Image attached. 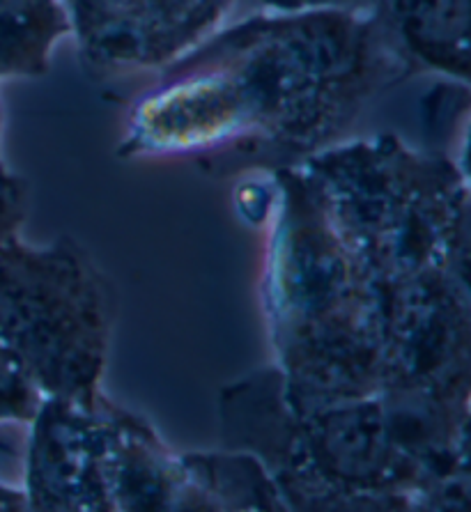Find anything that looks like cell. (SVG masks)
<instances>
[{"label":"cell","mask_w":471,"mask_h":512,"mask_svg":"<svg viewBox=\"0 0 471 512\" xmlns=\"http://www.w3.org/2000/svg\"><path fill=\"white\" fill-rule=\"evenodd\" d=\"M409 76L377 7L256 14L159 69L131 106L120 157L272 173L341 141Z\"/></svg>","instance_id":"obj_1"},{"label":"cell","mask_w":471,"mask_h":512,"mask_svg":"<svg viewBox=\"0 0 471 512\" xmlns=\"http://www.w3.org/2000/svg\"><path fill=\"white\" fill-rule=\"evenodd\" d=\"M223 444L258 457L288 510H428L382 395L295 411L279 368L223 389Z\"/></svg>","instance_id":"obj_3"},{"label":"cell","mask_w":471,"mask_h":512,"mask_svg":"<svg viewBox=\"0 0 471 512\" xmlns=\"http://www.w3.org/2000/svg\"><path fill=\"white\" fill-rule=\"evenodd\" d=\"M12 168L7 166V161L3 157V108H0V177L10 175Z\"/></svg>","instance_id":"obj_14"},{"label":"cell","mask_w":471,"mask_h":512,"mask_svg":"<svg viewBox=\"0 0 471 512\" xmlns=\"http://www.w3.org/2000/svg\"><path fill=\"white\" fill-rule=\"evenodd\" d=\"M42 400L26 368L0 345V423H30Z\"/></svg>","instance_id":"obj_11"},{"label":"cell","mask_w":471,"mask_h":512,"mask_svg":"<svg viewBox=\"0 0 471 512\" xmlns=\"http://www.w3.org/2000/svg\"><path fill=\"white\" fill-rule=\"evenodd\" d=\"M269 12H318V10H370L380 0H256Z\"/></svg>","instance_id":"obj_13"},{"label":"cell","mask_w":471,"mask_h":512,"mask_svg":"<svg viewBox=\"0 0 471 512\" xmlns=\"http://www.w3.org/2000/svg\"><path fill=\"white\" fill-rule=\"evenodd\" d=\"M375 7L409 74L469 83L471 0H380Z\"/></svg>","instance_id":"obj_8"},{"label":"cell","mask_w":471,"mask_h":512,"mask_svg":"<svg viewBox=\"0 0 471 512\" xmlns=\"http://www.w3.org/2000/svg\"><path fill=\"white\" fill-rule=\"evenodd\" d=\"M237 0H63L88 67L104 74L164 69L214 35Z\"/></svg>","instance_id":"obj_7"},{"label":"cell","mask_w":471,"mask_h":512,"mask_svg":"<svg viewBox=\"0 0 471 512\" xmlns=\"http://www.w3.org/2000/svg\"><path fill=\"white\" fill-rule=\"evenodd\" d=\"M182 464L203 510H288L272 476L251 453H193L182 455Z\"/></svg>","instance_id":"obj_9"},{"label":"cell","mask_w":471,"mask_h":512,"mask_svg":"<svg viewBox=\"0 0 471 512\" xmlns=\"http://www.w3.org/2000/svg\"><path fill=\"white\" fill-rule=\"evenodd\" d=\"M28 189L19 175L0 177V248L21 232V223L26 219Z\"/></svg>","instance_id":"obj_12"},{"label":"cell","mask_w":471,"mask_h":512,"mask_svg":"<svg viewBox=\"0 0 471 512\" xmlns=\"http://www.w3.org/2000/svg\"><path fill=\"white\" fill-rule=\"evenodd\" d=\"M67 35L72 26L63 0H19L0 7V81L40 79Z\"/></svg>","instance_id":"obj_10"},{"label":"cell","mask_w":471,"mask_h":512,"mask_svg":"<svg viewBox=\"0 0 471 512\" xmlns=\"http://www.w3.org/2000/svg\"><path fill=\"white\" fill-rule=\"evenodd\" d=\"M120 405L49 395L30 421L26 457L28 510L115 512Z\"/></svg>","instance_id":"obj_6"},{"label":"cell","mask_w":471,"mask_h":512,"mask_svg":"<svg viewBox=\"0 0 471 512\" xmlns=\"http://www.w3.org/2000/svg\"><path fill=\"white\" fill-rule=\"evenodd\" d=\"M375 301L432 274L469 278V182L444 154L384 134L299 161Z\"/></svg>","instance_id":"obj_4"},{"label":"cell","mask_w":471,"mask_h":512,"mask_svg":"<svg viewBox=\"0 0 471 512\" xmlns=\"http://www.w3.org/2000/svg\"><path fill=\"white\" fill-rule=\"evenodd\" d=\"M12 3H19V0H0V7H5V5H12Z\"/></svg>","instance_id":"obj_15"},{"label":"cell","mask_w":471,"mask_h":512,"mask_svg":"<svg viewBox=\"0 0 471 512\" xmlns=\"http://www.w3.org/2000/svg\"><path fill=\"white\" fill-rule=\"evenodd\" d=\"M113 322V285L74 237L0 248V345L44 398L102 391Z\"/></svg>","instance_id":"obj_5"},{"label":"cell","mask_w":471,"mask_h":512,"mask_svg":"<svg viewBox=\"0 0 471 512\" xmlns=\"http://www.w3.org/2000/svg\"><path fill=\"white\" fill-rule=\"evenodd\" d=\"M276 219L262 301L285 400L295 411L382 391L375 292L301 164L272 170Z\"/></svg>","instance_id":"obj_2"}]
</instances>
